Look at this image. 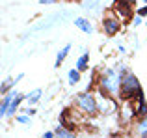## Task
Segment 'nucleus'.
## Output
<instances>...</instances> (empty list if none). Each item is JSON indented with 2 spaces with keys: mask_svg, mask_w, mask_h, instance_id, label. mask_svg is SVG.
<instances>
[{
  "mask_svg": "<svg viewBox=\"0 0 147 138\" xmlns=\"http://www.w3.org/2000/svg\"><path fill=\"white\" fill-rule=\"evenodd\" d=\"M142 93H144V90H142L140 80H138L132 73H129L125 69V71L121 73V88H119V97H121V101H136Z\"/></svg>",
  "mask_w": 147,
  "mask_h": 138,
  "instance_id": "f257e3e1",
  "label": "nucleus"
},
{
  "mask_svg": "<svg viewBox=\"0 0 147 138\" xmlns=\"http://www.w3.org/2000/svg\"><path fill=\"white\" fill-rule=\"evenodd\" d=\"M100 90L108 95L119 93V88H121V73H117L115 69H106L100 76Z\"/></svg>",
  "mask_w": 147,
  "mask_h": 138,
  "instance_id": "f03ea898",
  "label": "nucleus"
},
{
  "mask_svg": "<svg viewBox=\"0 0 147 138\" xmlns=\"http://www.w3.org/2000/svg\"><path fill=\"white\" fill-rule=\"evenodd\" d=\"M76 106L86 114H95L99 108V103L91 91H82V93L76 95Z\"/></svg>",
  "mask_w": 147,
  "mask_h": 138,
  "instance_id": "7ed1b4c3",
  "label": "nucleus"
},
{
  "mask_svg": "<svg viewBox=\"0 0 147 138\" xmlns=\"http://www.w3.org/2000/svg\"><path fill=\"white\" fill-rule=\"evenodd\" d=\"M134 4H130L129 0H115L114 6H112V11L114 13H117L119 19H123V21H127V19H130L132 15H136V11H134Z\"/></svg>",
  "mask_w": 147,
  "mask_h": 138,
  "instance_id": "20e7f679",
  "label": "nucleus"
},
{
  "mask_svg": "<svg viewBox=\"0 0 147 138\" xmlns=\"http://www.w3.org/2000/svg\"><path fill=\"white\" fill-rule=\"evenodd\" d=\"M102 30L106 36H115V34L121 30V19L117 15H108V17L102 19Z\"/></svg>",
  "mask_w": 147,
  "mask_h": 138,
  "instance_id": "39448f33",
  "label": "nucleus"
},
{
  "mask_svg": "<svg viewBox=\"0 0 147 138\" xmlns=\"http://www.w3.org/2000/svg\"><path fill=\"white\" fill-rule=\"evenodd\" d=\"M19 95V91L17 90H13V91H9L7 95H4L2 97V103H0V118H7V110H9V105L13 103V99Z\"/></svg>",
  "mask_w": 147,
  "mask_h": 138,
  "instance_id": "423d86ee",
  "label": "nucleus"
},
{
  "mask_svg": "<svg viewBox=\"0 0 147 138\" xmlns=\"http://www.w3.org/2000/svg\"><path fill=\"white\" fill-rule=\"evenodd\" d=\"M134 116L138 118V120H142V118L147 116V101H145V95L142 93L140 97L136 99V108H134Z\"/></svg>",
  "mask_w": 147,
  "mask_h": 138,
  "instance_id": "0eeeda50",
  "label": "nucleus"
},
{
  "mask_svg": "<svg viewBox=\"0 0 147 138\" xmlns=\"http://www.w3.org/2000/svg\"><path fill=\"white\" fill-rule=\"evenodd\" d=\"M75 26H78V28L82 30L84 34H91V32H93V26H91V22L88 21V19H84V17H76V19H75Z\"/></svg>",
  "mask_w": 147,
  "mask_h": 138,
  "instance_id": "6e6552de",
  "label": "nucleus"
},
{
  "mask_svg": "<svg viewBox=\"0 0 147 138\" xmlns=\"http://www.w3.org/2000/svg\"><path fill=\"white\" fill-rule=\"evenodd\" d=\"M88 67H90V54L84 52V54L76 60V67L75 69H78L80 73H84V71H88Z\"/></svg>",
  "mask_w": 147,
  "mask_h": 138,
  "instance_id": "1a4fd4ad",
  "label": "nucleus"
},
{
  "mask_svg": "<svg viewBox=\"0 0 147 138\" xmlns=\"http://www.w3.org/2000/svg\"><path fill=\"white\" fill-rule=\"evenodd\" d=\"M41 95H43V90H41V88H36V90H32L30 93H26V101H28L30 105H36L41 99Z\"/></svg>",
  "mask_w": 147,
  "mask_h": 138,
  "instance_id": "9d476101",
  "label": "nucleus"
},
{
  "mask_svg": "<svg viewBox=\"0 0 147 138\" xmlns=\"http://www.w3.org/2000/svg\"><path fill=\"white\" fill-rule=\"evenodd\" d=\"M24 99H26V95H22V93H19L17 97L13 99V103H11V105H9V110H7V118H9V116H13V114L17 112L19 105H21V101H24Z\"/></svg>",
  "mask_w": 147,
  "mask_h": 138,
  "instance_id": "9b49d317",
  "label": "nucleus"
},
{
  "mask_svg": "<svg viewBox=\"0 0 147 138\" xmlns=\"http://www.w3.org/2000/svg\"><path fill=\"white\" fill-rule=\"evenodd\" d=\"M69 51H71V45H65V47L63 49H61V51L60 52H58V56H56V62H54V66H56V67H60L61 66V64H63V60L65 58H67V54H69Z\"/></svg>",
  "mask_w": 147,
  "mask_h": 138,
  "instance_id": "f8f14e48",
  "label": "nucleus"
},
{
  "mask_svg": "<svg viewBox=\"0 0 147 138\" xmlns=\"http://www.w3.org/2000/svg\"><path fill=\"white\" fill-rule=\"evenodd\" d=\"M80 75H82V73H80L78 69H69V71H67V78H69V84H71V86H75V84H78V82H80Z\"/></svg>",
  "mask_w": 147,
  "mask_h": 138,
  "instance_id": "ddd939ff",
  "label": "nucleus"
},
{
  "mask_svg": "<svg viewBox=\"0 0 147 138\" xmlns=\"http://www.w3.org/2000/svg\"><path fill=\"white\" fill-rule=\"evenodd\" d=\"M54 133H56V138H76L75 133L69 131V129H65V127H61V125H60V127H56V131H54Z\"/></svg>",
  "mask_w": 147,
  "mask_h": 138,
  "instance_id": "4468645a",
  "label": "nucleus"
},
{
  "mask_svg": "<svg viewBox=\"0 0 147 138\" xmlns=\"http://www.w3.org/2000/svg\"><path fill=\"white\" fill-rule=\"evenodd\" d=\"M144 133H147V116L138 120V135H144Z\"/></svg>",
  "mask_w": 147,
  "mask_h": 138,
  "instance_id": "2eb2a0df",
  "label": "nucleus"
},
{
  "mask_svg": "<svg viewBox=\"0 0 147 138\" xmlns=\"http://www.w3.org/2000/svg\"><path fill=\"white\" fill-rule=\"evenodd\" d=\"M17 121H19V123H22V125H28L30 123V116H28V114H19Z\"/></svg>",
  "mask_w": 147,
  "mask_h": 138,
  "instance_id": "dca6fc26",
  "label": "nucleus"
},
{
  "mask_svg": "<svg viewBox=\"0 0 147 138\" xmlns=\"http://www.w3.org/2000/svg\"><path fill=\"white\" fill-rule=\"evenodd\" d=\"M136 15H140L142 19H144V17H147V6H142V7H138V9H136Z\"/></svg>",
  "mask_w": 147,
  "mask_h": 138,
  "instance_id": "f3484780",
  "label": "nucleus"
},
{
  "mask_svg": "<svg viewBox=\"0 0 147 138\" xmlns=\"http://www.w3.org/2000/svg\"><path fill=\"white\" fill-rule=\"evenodd\" d=\"M142 22H144V19L140 15H134L132 17V26H142Z\"/></svg>",
  "mask_w": 147,
  "mask_h": 138,
  "instance_id": "a211bd4d",
  "label": "nucleus"
},
{
  "mask_svg": "<svg viewBox=\"0 0 147 138\" xmlns=\"http://www.w3.org/2000/svg\"><path fill=\"white\" fill-rule=\"evenodd\" d=\"M58 0H39V4H43V6H47V4H56Z\"/></svg>",
  "mask_w": 147,
  "mask_h": 138,
  "instance_id": "6ab92c4d",
  "label": "nucleus"
},
{
  "mask_svg": "<svg viewBox=\"0 0 147 138\" xmlns=\"http://www.w3.org/2000/svg\"><path fill=\"white\" fill-rule=\"evenodd\" d=\"M43 138H56V133H50V131H47L43 135Z\"/></svg>",
  "mask_w": 147,
  "mask_h": 138,
  "instance_id": "aec40b11",
  "label": "nucleus"
},
{
  "mask_svg": "<svg viewBox=\"0 0 147 138\" xmlns=\"http://www.w3.org/2000/svg\"><path fill=\"white\" fill-rule=\"evenodd\" d=\"M26 114H28V116H34V114H36V108H34V106H30V108L26 110Z\"/></svg>",
  "mask_w": 147,
  "mask_h": 138,
  "instance_id": "412c9836",
  "label": "nucleus"
},
{
  "mask_svg": "<svg viewBox=\"0 0 147 138\" xmlns=\"http://www.w3.org/2000/svg\"><path fill=\"white\" fill-rule=\"evenodd\" d=\"M145 26H147V22H145Z\"/></svg>",
  "mask_w": 147,
  "mask_h": 138,
  "instance_id": "4be33fe9",
  "label": "nucleus"
}]
</instances>
